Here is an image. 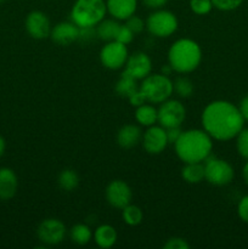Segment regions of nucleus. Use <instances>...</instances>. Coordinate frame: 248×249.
<instances>
[{
    "label": "nucleus",
    "instance_id": "nucleus-32",
    "mask_svg": "<svg viewBox=\"0 0 248 249\" xmlns=\"http://www.w3.org/2000/svg\"><path fill=\"white\" fill-rule=\"evenodd\" d=\"M134 36H135V34H134L125 24H121V27H119L118 29V33H117L116 40L119 41V43L128 45V44H130L131 41H133Z\"/></svg>",
    "mask_w": 248,
    "mask_h": 249
},
{
    "label": "nucleus",
    "instance_id": "nucleus-17",
    "mask_svg": "<svg viewBox=\"0 0 248 249\" xmlns=\"http://www.w3.org/2000/svg\"><path fill=\"white\" fill-rule=\"evenodd\" d=\"M18 189V179L11 168H0V199L9 201L14 198Z\"/></svg>",
    "mask_w": 248,
    "mask_h": 249
},
{
    "label": "nucleus",
    "instance_id": "nucleus-23",
    "mask_svg": "<svg viewBox=\"0 0 248 249\" xmlns=\"http://www.w3.org/2000/svg\"><path fill=\"white\" fill-rule=\"evenodd\" d=\"M181 177L187 184H199L202 180H204V164L185 163L181 169Z\"/></svg>",
    "mask_w": 248,
    "mask_h": 249
},
{
    "label": "nucleus",
    "instance_id": "nucleus-16",
    "mask_svg": "<svg viewBox=\"0 0 248 249\" xmlns=\"http://www.w3.org/2000/svg\"><path fill=\"white\" fill-rule=\"evenodd\" d=\"M107 12L118 21H125L135 15L138 0H106Z\"/></svg>",
    "mask_w": 248,
    "mask_h": 249
},
{
    "label": "nucleus",
    "instance_id": "nucleus-31",
    "mask_svg": "<svg viewBox=\"0 0 248 249\" xmlns=\"http://www.w3.org/2000/svg\"><path fill=\"white\" fill-rule=\"evenodd\" d=\"M125 24L134 34H139L146 28V22H143V19L141 17L136 16V15H133L129 18L125 19Z\"/></svg>",
    "mask_w": 248,
    "mask_h": 249
},
{
    "label": "nucleus",
    "instance_id": "nucleus-29",
    "mask_svg": "<svg viewBox=\"0 0 248 249\" xmlns=\"http://www.w3.org/2000/svg\"><path fill=\"white\" fill-rule=\"evenodd\" d=\"M190 9L194 14L198 15V16H203V15L209 14L213 9V2L212 0H190Z\"/></svg>",
    "mask_w": 248,
    "mask_h": 249
},
{
    "label": "nucleus",
    "instance_id": "nucleus-33",
    "mask_svg": "<svg viewBox=\"0 0 248 249\" xmlns=\"http://www.w3.org/2000/svg\"><path fill=\"white\" fill-rule=\"evenodd\" d=\"M164 249H189L190 245L186 242V240L181 237H172L167 241L164 246Z\"/></svg>",
    "mask_w": 248,
    "mask_h": 249
},
{
    "label": "nucleus",
    "instance_id": "nucleus-22",
    "mask_svg": "<svg viewBox=\"0 0 248 249\" xmlns=\"http://www.w3.org/2000/svg\"><path fill=\"white\" fill-rule=\"evenodd\" d=\"M139 89H140V85H138V80L134 79L133 77H130V75L124 72L121 74V78H119L116 88H114L118 96L124 97V99H129Z\"/></svg>",
    "mask_w": 248,
    "mask_h": 249
},
{
    "label": "nucleus",
    "instance_id": "nucleus-9",
    "mask_svg": "<svg viewBox=\"0 0 248 249\" xmlns=\"http://www.w3.org/2000/svg\"><path fill=\"white\" fill-rule=\"evenodd\" d=\"M129 57V51L125 44H122L117 40L107 41L100 51V61L102 66L108 70L117 71L124 67Z\"/></svg>",
    "mask_w": 248,
    "mask_h": 249
},
{
    "label": "nucleus",
    "instance_id": "nucleus-10",
    "mask_svg": "<svg viewBox=\"0 0 248 249\" xmlns=\"http://www.w3.org/2000/svg\"><path fill=\"white\" fill-rule=\"evenodd\" d=\"M66 225L61 220L55 218L45 219L39 224L36 229V236L39 241L45 246L60 245L66 237Z\"/></svg>",
    "mask_w": 248,
    "mask_h": 249
},
{
    "label": "nucleus",
    "instance_id": "nucleus-4",
    "mask_svg": "<svg viewBox=\"0 0 248 249\" xmlns=\"http://www.w3.org/2000/svg\"><path fill=\"white\" fill-rule=\"evenodd\" d=\"M107 14L105 0H75L71 10V21L79 28L96 27Z\"/></svg>",
    "mask_w": 248,
    "mask_h": 249
},
{
    "label": "nucleus",
    "instance_id": "nucleus-20",
    "mask_svg": "<svg viewBox=\"0 0 248 249\" xmlns=\"http://www.w3.org/2000/svg\"><path fill=\"white\" fill-rule=\"evenodd\" d=\"M121 27V23L116 18H104L96 26V36L104 41L116 40L117 33Z\"/></svg>",
    "mask_w": 248,
    "mask_h": 249
},
{
    "label": "nucleus",
    "instance_id": "nucleus-8",
    "mask_svg": "<svg viewBox=\"0 0 248 249\" xmlns=\"http://www.w3.org/2000/svg\"><path fill=\"white\" fill-rule=\"evenodd\" d=\"M158 111V124L163 128L181 126L186 118V108L177 100H165L162 102Z\"/></svg>",
    "mask_w": 248,
    "mask_h": 249
},
{
    "label": "nucleus",
    "instance_id": "nucleus-24",
    "mask_svg": "<svg viewBox=\"0 0 248 249\" xmlns=\"http://www.w3.org/2000/svg\"><path fill=\"white\" fill-rule=\"evenodd\" d=\"M70 237L72 242L79 246H85L92 238L91 229L85 224H77V225L72 226V229L70 230Z\"/></svg>",
    "mask_w": 248,
    "mask_h": 249
},
{
    "label": "nucleus",
    "instance_id": "nucleus-38",
    "mask_svg": "<svg viewBox=\"0 0 248 249\" xmlns=\"http://www.w3.org/2000/svg\"><path fill=\"white\" fill-rule=\"evenodd\" d=\"M238 109H240L241 114H242L245 122H248V95H246L242 100L240 101V105H238Z\"/></svg>",
    "mask_w": 248,
    "mask_h": 249
},
{
    "label": "nucleus",
    "instance_id": "nucleus-12",
    "mask_svg": "<svg viewBox=\"0 0 248 249\" xmlns=\"http://www.w3.org/2000/svg\"><path fill=\"white\" fill-rule=\"evenodd\" d=\"M107 202L111 207L117 209H123L130 204L133 198V192L130 186L123 180H113L109 182L105 191Z\"/></svg>",
    "mask_w": 248,
    "mask_h": 249
},
{
    "label": "nucleus",
    "instance_id": "nucleus-30",
    "mask_svg": "<svg viewBox=\"0 0 248 249\" xmlns=\"http://www.w3.org/2000/svg\"><path fill=\"white\" fill-rule=\"evenodd\" d=\"M245 0H212L213 6L220 11H232L238 9Z\"/></svg>",
    "mask_w": 248,
    "mask_h": 249
},
{
    "label": "nucleus",
    "instance_id": "nucleus-40",
    "mask_svg": "<svg viewBox=\"0 0 248 249\" xmlns=\"http://www.w3.org/2000/svg\"><path fill=\"white\" fill-rule=\"evenodd\" d=\"M5 148H6V142H5V139L0 135V158L5 153Z\"/></svg>",
    "mask_w": 248,
    "mask_h": 249
},
{
    "label": "nucleus",
    "instance_id": "nucleus-26",
    "mask_svg": "<svg viewBox=\"0 0 248 249\" xmlns=\"http://www.w3.org/2000/svg\"><path fill=\"white\" fill-rule=\"evenodd\" d=\"M122 218L124 223L129 226L140 225L143 219V214L141 208H139L135 204H128L122 209Z\"/></svg>",
    "mask_w": 248,
    "mask_h": 249
},
{
    "label": "nucleus",
    "instance_id": "nucleus-25",
    "mask_svg": "<svg viewBox=\"0 0 248 249\" xmlns=\"http://www.w3.org/2000/svg\"><path fill=\"white\" fill-rule=\"evenodd\" d=\"M58 186L63 190V191L71 192L75 190L79 185V177H78L77 172L73 169H65L60 173L58 175Z\"/></svg>",
    "mask_w": 248,
    "mask_h": 249
},
{
    "label": "nucleus",
    "instance_id": "nucleus-3",
    "mask_svg": "<svg viewBox=\"0 0 248 249\" xmlns=\"http://www.w3.org/2000/svg\"><path fill=\"white\" fill-rule=\"evenodd\" d=\"M201 62L202 49L192 39H177L168 50V63L174 72L180 74L194 72Z\"/></svg>",
    "mask_w": 248,
    "mask_h": 249
},
{
    "label": "nucleus",
    "instance_id": "nucleus-27",
    "mask_svg": "<svg viewBox=\"0 0 248 249\" xmlns=\"http://www.w3.org/2000/svg\"><path fill=\"white\" fill-rule=\"evenodd\" d=\"M173 89H174L175 94L179 97H182V99H186V97H190L192 94H194V83L186 77H177V79L173 82Z\"/></svg>",
    "mask_w": 248,
    "mask_h": 249
},
{
    "label": "nucleus",
    "instance_id": "nucleus-36",
    "mask_svg": "<svg viewBox=\"0 0 248 249\" xmlns=\"http://www.w3.org/2000/svg\"><path fill=\"white\" fill-rule=\"evenodd\" d=\"M128 100H129V102H130L131 106H135V107H139V106H141V105L146 104V99H145V96H143L142 92L140 91V89H139L136 92H134V94L131 95Z\"/></svg>",
    "mask_w": 248,
    "mask_h": 249
},
{
    "label": "nucleus",
    "instance_id": "nucleus-41",
    "mask_svg": "<svg viewBox=\"0 0 248 249\" xmlns=\"http://www.w3.org/2000/svg\"><path fill=\"white\" fill-rule=\"evenodd\" d=\"M2 1V0H0V2H1Z\"/></svg>",
    "mask_w": 248,
    "mask_h": 249
},
{
    "label": "nucleus",
    "instance_id": "nucleus-5",
    "mask_svg": "<svg viewBox=\"0 0 248 249\" xmlns=\"http://www.w3.org/2000/svg\"><path fill=\"white\" fill-rule=\"evenodd\" d=\"M140 91L148 104H162L172 96L173 82L163 73H153L143 78L140 84Z\"/></svg>",
    "mask_w": 248,
    "mask_h": 249
},
{
    "label": "nucleus",
    "instance_id": "nucleus-28",
    "mask_svg": "<svg viewBox=\"0 0 248 249\" xmlns=\"http://www.w3.org/2000/svg\"><path fill=\"white\" fill-rule=\"evenodd\" d=\"M235 139L238 155L248 160V128H243Z\"/></svg>",
    "mask_w": 248,
    "mask_h": 249
},
{
    "label": "nucleus",
    "instance_id": "nucleus-7",
    "mask_svg": "<svg viewBox=\"0 0 248 249\" xmlns=\"http://www.w3.org/2000/svg\"><path fill=\"white\" fill-rule=\"evenodd\" d=\"M235 178L233 167L225 160L209 156L204 160V179L214 186H226Z\"/></svg>",
    "mask_w": 248,
    "mask_h": 249
},
{
    "label": "nucleus",
    "instance_id": "nucleus-21",
    "mask_svg": "<svg viewBox=\"0 0 248 249\" xmlns=\"http://www.w3.org/2000/svg\"><path fill=\"white\" fill-rule=\"evenodd\" d=\"M135 119L140 125L152 126L156 123H158V111L153 105L143 104L141 106L136 107L135 111Z\"/></svg>",
    "mask_w": 248,
    "mask_h": 249
},
{
    "label": "nucleus",
    "instance_id": "nucleus-6",
    "mask_svg": "<svg viewBox=\"0 0 248 249\" xmlns=\"http://www.w3.org/2000/svg\"><path fill=\"white\" fill-rule=\"evenodd\" d=\"M179 22L172 11L164 9L155 10L146 19V28L157 38H168L177 32Z\"/></svg>",
    "mask_w": 248,
    "mask_h": 249
},
{
    "label": "nucleus",
    "instance_id": "nucleus-18",
    "mask_svg": "<svg viewBox=\"0 0 248 249\" xmlns=\"http://www.w3.org/2000/svg\"><path fill=\"white\" fill-rule=\"evenodd\" d=\"M142 139V131L138 125L126 124L122 126L117 133V142L122 148H133Z\"/></svg>",
    "mask_w": 248,
    "mask_h": 249
},
{
    "label": "nucleus",
    "instance_id": "nucleus-39",
    "mask_svg": "<svg viewBox=\"0 0 248 249\" xmlns=\"http://www.w3.org/2000/svg\"><path fill=\"white\" fill-rule=\"evenodd\" d=\"M242 177H243V180H245L246 184L248 185V160H247V162H246V164L243 165Z\"/></svg>",
    "mask_w": 248,
    "mask_h": 249
},
{
    "label": "nucleus",
    "instance_id": "nucleus-15",
    "mask_svg": "<svg viewBox=\"0 0 248 249\" xmlns=\"http://www.w3.org/2000/svg\"><path fill=\"white\" fill-rule=\"evenodd\" d=\"M80 28L75 23L71 22H60L51 28L50 38L57 45L68 46L79 39Z\"/></svg>",
    "mask_w": 248,
    "mask_h": 249
},
{
    "label": "nucleus",
    "instance_id": "nucleus-11",
    "mask_svg": "<svg viewBox=\"0 0 248 249\" xmlns=\"http://www.w3.org/2000/svg\"><path fill=\"white\" fill-rule=\"evenodd\" d=\"M24 27L29 36L36 40H43L50 36L51 33V23L48 15L44 14L43 11L34 10L29 12L24 21Z\"/></svg>",
    "mask_w": 248,
    "mask_h": 249
},
{
    "label": "nucleus",
    "instance_id": "nucleus-37",
    "mask_svg": "<svg viewBox=\"0 0 248 249\" xmlns=\"http://www.w3.org/2000/svg\"><path fill=\"white\" fill-rule=\"evenodd\" d=\"M168 1H169V0H142L143 5H145L147 9L151 10L163 9V7L168 4Z\"/></svg>",
    "mask_w": 248,
    "mask_h": 249
},
{
    "label": "nucleus",
    "instance_id": "nucleus-13",
    "mask_svg": "<svg viewBox=\"0 0 248 249\" xmlns=\"http://www.w3.org/2000/svg\"><path fill=\"white\" fill-rule=\"evenodd\" d=\"M142 146L150 155H159L169 145L167 138V130L160 125L148 126L142 135Z\"/></svg>",
    "mask_w": 248,
    "mask_h": 249
},
{
    "label": "nucleus",
    "instance_id": "nucleus-1",
    "mask_svg": "<svg viewBox=\"0 0 248 249\" xmlns=\"http://www.w3.org/2000/svg\"><path fill=\"white\" fill-rule=\"evenodd\" d=\"M202 126L213 140L229 141L245 128V119L237 106L225 100H216L202 112Z\"/></svg>",
    "mask_w": 248,
    "mask_h": 249
},
{
    "label": "nucleus",
    "instance_id": "nucleus-14",
    "mask_svg": "<svg viewBox=\"0 0 248 249\" xmlns=\"http://www.w3.org/2000/svg\"><path fill=\"white\" fill-rule=\"evenodd\" d=\"M124 67H125L124 73H126L136 80H142L143 78L151 74L152 61L147 53H142V51H136V53L129 55Z\"/></svg>",
    "mask_w": 248,
    "mask_h": 249
},
{
    "label": "nucleus",
    "instance_id": "nucleus-2",
    "mask_svg": "<svg viewBox=\"0 0 248 249\" xmlns=\"http://www.w3.org/2000/svg\"><path fill=\"white\" fill-rule=\"evenodd\" d=\"M177 158L184 163H202L212 155L213 139L203 129L182 131L174 143Z\"/></svg>",
    "mask_w": 248,
    "mask_h": 249
},
{
    "label": "nucleus",
    "instance_id": "nucleus-19",
    "mask_svg": "<svg viewBox=\"0 0 248 249\" xmlns=\"http://www.w3.org/2000/svg\"><path fill=\"white\" fill-rule=\"evenodd\" d=\"M117 237L118 236H117L116 229L111 225H107V224L100 225L94 233V240L96 245L104 249L113 247L117 242Z\"/></svg>",
    "mask_w": 248,
    "mask_h": 249
},
{
    "label": "nucleus",
    "instance_id": "nucleus-35",
    "mask_svg": "<svg viewBox=\"0 0 248 249\" xmlns=\"http://www.w3.org/2000/svg\"><path fill=\"white\" fill-rule=\"evenodd\" d=\"M167 130V138H168V142L174 145L175 142L177 141V139L181 136L182 130L180 129V126H173V128H168L165 129Z\"/></svg>",
    "mask_w": 248,
    "mask_h": 249
},
{
    "label": "nucleus",
    "instance_id": "nucleus-34",
    "mask_svg": "<svg viewBox=\"0 0 248 249\" xmlns=\"http://www.w3.org/2000/svg\"><path fill=\"white\" fill-rule=\"evenodd\" d=\"M237 214L238 218L243 221V223L248 224V195L243 196L240 199L237 204Z\"/></svg>",
    "mask_w": 248,
    "mask_h": 249
}]
</instances>
